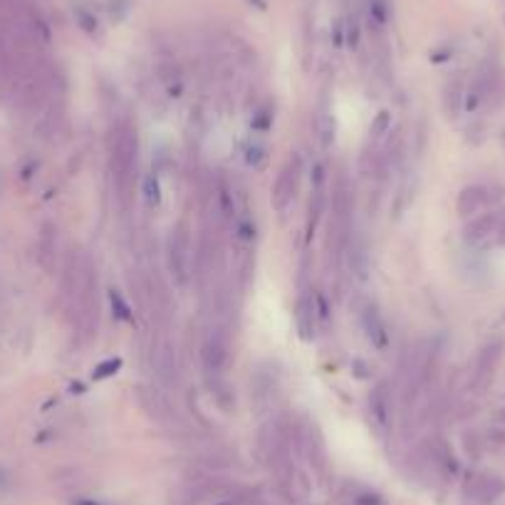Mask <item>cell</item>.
Returning <instances> with one entry per match:
<instances>
[{"label": "cell", "mask_w": 505, "mask_h": 505, "mask_svg": "<svg viewBox=\"0 0 505 505\" xmlns=\"http://www.w3.org/2000/svg\"><path fill=\"white\" fill-rule=\"evenodd\" d=\"M137 161H139V139H137V127L124 122L117 129V141H114V153H112V166H114V183L122 203L129 201V193L134 186V173H137Z\"/></svg>", "instance_id": "obj_1"}, {"label": "cell", "mask_w": 505, "mask_h": 505, "mask_svg": "<svg viewBox=\"0 0 505 505\" xmlns=\"http://www.w3.org/2000/svg\"><path fill=\"white\" fill-rule=\"evenodd\" d=\"M463 240L473 248L505 245V211L483 213L463 228Z\"/></svg>", "instance_id": "obj_2"}, {"label": "cell", "mask_w": 505, "mask_h": 505, "mask_svg": "<svg viewBox=\"0 0 505 505\" xmlns=\"http://www.w3.org/2000/svg\"><path fill=\"white\" fill-rule=\"evenodd\" d=\"M166 250H168V267H171L176 282L178 285H188V280H191L193 253H191V236H188L186 223H178L171 231Z\"/></svg>", "instance_id": "obj_3"}, {"label": "cell", "mask_w": 505, "mask_h": 505, "mask_svg": "<svg viewBox=\"0 0 505 505\" xmlns=\"http://www.w3.org/2000/svg\"><path fill=\"white\" fill-rule=\"evenodd\" d=\"M300 173H302V161L297 153H292L285 166H282V171L277 173L275 186H272L270 201L277 213H285L287 208L292 206V201H295L297 196V186H300Z\"/></svg>", "instance_id": "obj_4"}, {"label": "cell", "mask_w": 505, "mask_h": 505, "mask_svg": "<svg viewBox=\"0 0 505 505\" xmlns=\"http://www.w3.org/2000/svg\"><path fill=\"white\" fill-rule=\"evenodd\" d=\"M503 347L505 342L500 337H493L488 339L483 347H480L478 356H475V366H473V376H470V386L475 391H483L485 386L493 381V374L498 369V361L503 356Z\"/></svg>", "instance_id": "obj_5"}, {"label": "cell", "mask_w": 505, "mask_h": 505, "mask_svg": "<svg viewBox=\"0 0 505 505\" xmlns=\"http://www.w3.org/2000/svg\"><path fill=\"white\" fill-rule=\"evenodd\" d=\"M201 361H203V369H206V376H223V369H226V361H228V344H226V337L221 332H211L206 337L201 347Z\"/></svg>", "instance_id": "obj_6"}, {"label": "cell", "mask_w": 505, "mask_h": 505, "mask_svg": "<svg viewBox=\"0 0 505 505\" xmlns=\"http://www.w3.org/2000/svg\"><path fill=\"white\" fill-rule=\"evenodd\" d=\"M151 366L158 379L166 381V384L176 379V349L166 337H156L151 342Z\"/></svg>", "instance_id": "obj_7"}, {"label": "cell", "mask_w": 505, "mask_h": 505, "mask_svg": "<svg viewBox=\"0 0 505 505\" xmlns=\"http://www.w3.org/2000/svg\"><path fill=\"white\" fill-rule=\"evenodd\" d=\"M359 322H361V330H364L366 339L371 342V347H376L379 352H384L386 347H389V330H386V325H384V320H381L379 310H376L371 302L361 305Z\"/></svg>", "instance_id": "obj_8"}, {"label": "cell", "mask_w": 505, "mask_h": 505, "mask_svg": "<svg viewBox=\"0 0 505 505\" xmlns=\"http://www.w3.org/2000/svg\"><path fill=\"white\" fill-rule=\"evenodd\" d=\"M295 327L302 342H312L317 335V312L315 300L307 295H300L295 302Z\"/></svg>", "instance_id": "obj_9"}, {"label": "cell", "mask_w": 505, "mask_h": 505, "mask_svg": "<svg viewBox=\"0 0 505 505\" xmlns=\"http://www.w3.org/2000/svg\"><path fill=\"white\" fill-rule=\"evenodd\" d=\"M490 196L485 186H465L463 191L458 193V201H455V211L460 216H473V213L483 211L488 206Z\"/></svg>", "instance_id": "obj_10"}, {"label": "cell", "mask_w": 505, "mask_h": 505, "mask_svg": "<svg viewBox=\"0 0 505 505\" xmlns=\"http://www.w3.org/2000/svg\"><path fill=\"white\" fill-rule=\"evenodd\" d=\"M369 411H371V419L379 424V429H386L389 416H391V401H389L386 384H376L374 391L369 394Z\"/></svg>", "instance_id": "obj_11"}, {"label": "cell", "mask_w": 505, "mask_h": 505, "mask_svg": "<svg viewBox=\"0 0 505 505\" xmlns=\"http://www.w3.org/2000/svg\"><path fill=\"white\" fill-rule=\"evenodd\" d=\"M322 211H325V191L322 186H315V193H312V201H310V216H307V238L315 236V228L322 218Z\"/></svg>", "instance_id": "obj_12"}, {"label": "cell", "mask_w": 505, "mask_h": 505, "mask_svg": "<svg viewBox=\"0 0 505 505\" xmlns=\"http://www.w3.org/2000/svg\"><path fill=\"white\" fill-rule=\"evenodd\" d=\"M208 384H211L213 396H216L218 406H221V409H226V411H231L236 401H233V391H231V386L223 381V376H208Z\"/></svg>", "instance_id": "obj_13"}, {"label": "cell", "mask_w": 505, "mask_h": 505, "mask_svg": "<svg viewBox=\"0 0 505 505\" xmlns=\"http://www.w3.org/2000/svg\"><path fill=\"white\" fill-rule=\"evenodd\" d=\"M315 127H317V137H320L322 146H325V149L332 146V141H335V119H332V114L327 112V109L317 114Z\"/></svg>", "instance_id": "obj_14"}, {"label": "cell", "mask_w": 505, "mask_h": 505, "mask_svg": "<svg viewBox=\"0 0 505 505\" xmlns=\"http://www.w3.org/2000/svg\"><path fill=\"white\" fill-rule=\"evenodd\" d=\"M109 302H112V312L119 322H134V312L129 307V302L124 300V295L119 290H109Z\"/></svg>", "instance_id": "obj_15"}, {"label": "cell", "mask_w": 505, "mask_h": 505, "mask_svg": "<svg viewBox=\"0 0 505 505\" xmlns=\"http://www.w3.org/2000/svg\"><path fill=\"white\" fill-rule=\"evenodd\" d=\"M366 15H369V23L374 28H384L386 20H389V5H386V0H369Z\"/></svg>", "instance_id": "obj_16"}, {"label": "cell", "mask_w": 505, "mask_h": 505, "mask_svg": "<svg viewBox=\"0 0 505 505\" xmlns=\"http://www.w3.org/2000/svg\"><path fill=\"white\" fill-rule=\"evenodd\" d=\"M144 198H146V203L153 208L161 203V183H158L156 173H149V176L144 178Z\"/></svg>", "instance_id": "obj_17"}, {"label": "cell", "mask_w": 505, "mask_h": 505, "mask_svg": "<svg viewBox=\"0 0 505 505\" xmlns=\"http://www.w3.org/2000/svg\"><path fill=\"white\" fill-rule=\"evenodd\" d=\"M359 40H361V25H359V18H347L344 20V45L352 50L359 47Z\"/></svg>", "instance_id": "obj_18"}, {"label": "cell", "mask_w": 505, "mask_h": 505, "mask_svg": "<svg viewBox=\"0 0 505 505\" xmlns=\"http://www.w3.org/2000/svg\"><path fill=\"white\" fill-rule=\"evenodd\" d=\"M267 161V149L262 144H248L245 146V163L250 168H262Z\"/></svg>", "instance_id": "obj_19"}, {"label": "cell", "mask_w": 505, "mask_h": 505, "mask_svg": "<svg viewBox=\"0 0 505 505\" xmlns=\"http://www.w3.org/2000/svg\"><path fill=\"white\" fill-rule=\"evenodd\" d=\"M74 18H77L79 28H82L84 33H89V35L97 33L99 23H97V18H94L92 10H87V8H82V5H79V8H74Z\"/></svg>", "instance_id": "obj_20"}, {"label": "cell", "mask_w": 505, "mask_h": 505, "mask_svg": "<svg viewBox=\"0 0 505 505\" xmlns=\"http://www.w3.org/2000/svg\"><path fill=\"white\" fill-rule=\"evenodd\" d=\"M119 366H122V359L119 356H112V359H104V361H99L97 366H94V371H92V376L94 379H107V376H114L119 371Z\"/></svg>", "instance_id": "obj_21"}, {"label": "cell", "mask_w": 505, "mask_h": 505, "mask_svg": "<svg viewBox=\"0 0 505 505\" xmlns=\"http://www.w3.org/2000/svg\"><path fill=\"white\" fill-rule=\"evenodd\" d=\"M389 132H391V114L384 109V112H379V114H376V117H374V122H371L369 134H371V137H374V139H381V137H384V134H389Z\"/></svg>", "instance_id": "obj_22"}, {"label": "cell", "mask_w": 505, "mask_h": 505, "mask_svg": "<svg viewBox=\"0 0 505 505\" xmlns=\"http://www.w3.org/2000/svg\"><path fill=\"white\" fill-rule=\"evenodd\" d=\"M270 124H272V114H270V109L267 107L257 109V112L253 114V129H255V132H267Z\"/></svg>", "instance_id": "obj_23"}, {"label": "cell", "mask_w": 505, "mask_h": 505, "mask_svg": "<svg viewBox=\"0 0 505 505\" xmlns=\"http://www.w3.org/2000/svg\"><path fill=\"white\" fill-rule=\"evenodd\" d=\"M238 240H243V243H253V240H255V226H253L250 218H243V221H238Z\"/></svg>", "instance_id": "obj_24"}, {"label": "cell", "mask_w": 505, "mask_h": 505, "mask_svg": "<svg viewBox=\"0 0 505 505\" xmlns=\"http://www.w3.org/2000/svg\"><path fill=\"white\" fill-rule=\"evenodd\" d=\"M315 312H317V322H322V325L330 322V305H327V297L322 295V292L315 295Z\"/></svg>", "instance_id": "obj_25"}, {"label": "cell", "mask_w": 505, "mask_h": 505, "mask_svg": "<svg viewBox=\"0 0 505 505\" xmlns=\"http://www.w3.org/2000/svg\"><path fill=\"white\" fill-rule=\"evenodd\" d=\"M312 183H315V186H325V166H322V163L312 166Z\"/></svg>", "instance_id": "obj_26"}, {"label": "cell", "mask_w": 505, "mask_h": 505, "mask_svg": "<svg viewBox=\"0 0 505 505\" xmlns=\"http://www.w3.org/2000/svg\"><path fill=\"white\" fill-rule=\"evenodd\" d=\"M354 376L356 379H366V376H369L366 374V364L361 359H354Z\"/></svg>", "instance_id": "obj_27"}, {"label": "cell", "mask_w": 505, "mask_h": 505, "mask_svg": "<svg viewBox=\"0 0 505 505\" xmlns=\"http://www.w3.org/2000/svg\"><path fill=\"white\" fill-rule=\"evenodd\" d=\"M72 505H104V503H99V500H92V498H77Z\"/></svg>", "instance_id": "obj_28"}]
</instances>
